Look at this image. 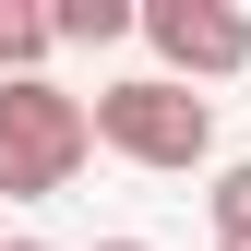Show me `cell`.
<instances>
[{
	"label": "cell",
	"mask_w": 251,
	"mask_h": 251,
	"mask_svg": "<svg viewBox=\"0 0 251 251\" xmlns=\"http://www.w3.org/2000/svg\"><path fill=\"white\" fill-rule=\"evenodd\" d=\"M84 155H96L84 96H60L48 72H12V84H0V203H48V192H72Z\"/></svg>",
	"instance_id": "1"
},
{
	"label": "cell",
	"mask_w": 251,
	"mask_h": 251,
	"mask_svg": "<svg viewBox=\"0 0 251 251\" xmlns=\"http://www.w3.org/2000/svg\"><path fill=\"white\" fill-rule=\"evenodd\" d=\"M84 120H96V144H108V155H132V168H168V179L215 155V108L192 96V84H168V72H144V84H108Z\"/></svg>",
	"instance_id": "2"
},
{
	"label": "cell",
	"mask_w": 251,
	"mask_h": 251,
	"mask_svg": "<svg viewBox=\"0 0 251 251\" xmlns=\"http://www.w3.org/2000/svg\"><path fill=\"white\" fill-rule=\"evenodd\" d=\"M144 36H155V60H168V84H227V72H251V12H227V0H155Z\"/></svg>",
	"instance_id": "3"
},
{
	"label": "cell",
	"mask_w": 251,
	"mask_h": 251,
	"mask_svg": "<svg viewBox=\"0 0 251 251\" xmlns=\"http://www.w3.org/2000/svg\"><path fill=\"white\" fill-rule=\"evenodd\" d=\"M132 24H144L132 0H60V12H48V36H60V48H108V36H132Z\"/></svg>",
	"instance_id": "4"
},
{
	"label": "cell",
	"mask_w": 251,
	"mask_h": 251,
	"mask_svg": "<svg viewBox=\"0 0 251 251\" xmlns=\"http://www.w3.org/2000/svg\"><path fill=\"white\" fill-rule=\"evenodd\" d=\"M48 48H60V36H48V12H0V84H12V72H36Z\"/></svg>",
	"instance_id": "5"
},
{
	"label": "cell",
	"mask_w": 251,
	"mask_h": 251,
	"mask_svg": "<svg viewBox=\"0 0 251 251\" xmlns=\"http://www.w3.org/2000/svg\"><path fill=\"white\" fill-rule=\"evenodd\" d=\"M215 239H227V251H251V168H215Z\"/></svg>",
	"instance_id": "6"
},
{
	"label": "cell",
	"mask_w": 251,
	"mask_h": 251,
	"mask_svg": "<svg viewBox=\"0 0 251 251\" xmlns=\"http://www.w3.org/2000/svg\"><path fill=\"white\" fill-rule=\"evenodd\" d=\"M0 251H48V239H0Z\"/></svg>",
	"instance_id": "7"
},
{
	"label": "cell",
	"mask_w": 251,
	"mask_h": 251,
	"mask_svg": "<svg viewBox=\"0 0 251 251\" xmlns=\"http://www.w3.org/2000/svg\"><path fill=\"white\" fill-rule=\"evenodd\" d=\"M96 251H144V239H96Z\"/></svg>",
	"instance_id": "8"
},
{
	"label": "cell",
	"mask_w": 251,
	"mask_h": 251,
	"mask_svg": "<svg viewBox=\"0 0 251 251\" xmlns=\"http://www.w3.org/2000/svg\"><path fill=\"white\" fill-rule=\"evenodd\" d=\"M0 12H12V0H0Z\"/></svg>",
	"instance_id": "9"
}]
</instances>
